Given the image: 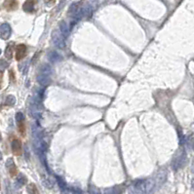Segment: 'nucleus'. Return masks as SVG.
<instances>
[{
    "mask_svg": "<svg viewBox=\"0 0 194 194\" xmlns=\"http://www.w3.org/2000/svg\"><path fill=\"white\" fill-rule=\"evenodd\" d=\"M145 190V181H138L130 187L129 194H143Z\"/></svg>",
    "mask_w": 194,
    "mask_h": 194,
    "instance_id": "obj_1",
    "label": "nucleus"
},
{
    "mask_svg": "<svg viewBox=\"0 0 194 194\" xmlns=\"http://www.w3.org/2000/svg\"><path fill=\"white\" fill-rule=\"evenodd\" d=\"M52 39H53V43L54 45L59 48V49H63L66 47V42H64L63 39V35L62 33H59V31H54L52 34Z\"/></svg>",
    "mask_w": 194,
    "mask_h": 194,
    "instance_id": "obj_2",
    "label": "nucleus"
},
{
    "mask_svg": "<svg viewBox=\"0 0 194 194\" xmlns=\"http://www.w3.org/2000/svg\"><path fill=\"white\" fill-rule=\"evenodd\" d=\"M27 55V46L24 44H19V45L15 49V57L16 59L20 61V59H23Z\"/></svg>",
    "mask_w": 194,
    "mask_h": 194,
    "instance_id": "obj_3",
    "label": "nucleus"
},
{
    "mask_svg": "<svg viewBox=\"0 0 194 194\" xmlns=\"http://www.w3.org/2000/svg\"><path fill=\"white\" fill-rule=\"evenodd\" d=\"M0 32H1L2 39H4V40L9 39V37L11 36V33H12V29H11V27L9 26V23H2L1 28H0Z\"/></svg>",
    "mask_w": 194,
    "mask_h": 194,
    "instance_id": "obj_4",
    "label": "nucleus"
},
{
    "mask_svg": "<svg viewBox=\"0 0 194 194\" xmlns=\"http://www.w3.org/2000/svg\"><path fill=\"white\" fill-rule=\"evenodd\" d=\"M185 161H186V154L185 152H182L181 155L178 156V158H176L175 160H174L173 168L175 169V170H177L178 168L183 167V165L185 164Z\"/></svg>",
    "mask_w": 194,
    "mask_h": 194,
    "instance_id": "obj_5",
    "label": "nucleus"
},
{
    "mask_svg": "<svg viewBox=\"0 0 194 194\" xmlns=\"http://www.w3.org/2000/svg\"><path fill=\"white\" fill-rule=\"evenodd\" d=\"M155 186L156 182L152 178H149L147 181H145V190L146 194H153V192L155 191Z\"/></svg>",
    "mask_w": 194,
    "mask_h": 194,
    "instance_id": "obj_6",
    "label": "nucleus"
},
{
    "mask_svg": "<svg viewBox=\"0 0 194 194\" xmlns=\"http://www.w3.org/2000/svg\"><path fill=\"white\" fill-rule=\"evenodd\" d=\"M11 147L13 152L17 155H20L22 153V142L19 138H14L11 142Z\"/></svg>",
    "mask_w": 194,
    "mask_h": 194,
    "instance_id": "obj_7",
    "label": "nucleus"
},
{
    "mask_svg": "<svg viewBox=\"0 0 194 194\" xmlns=\"http://www.w3.org/2000/svg\"><path fill=\"white\" fill-rule=\"evenodd\" d=\"M6 167H7L11 177H15L17 175V168H16V165H15V163H14L12 158H9L6 161Z\"/></svg>",
    "mask_w": 194,
    "mask_h": 194,
    "instance_id": "obj_8",
    "label": "nucleus"
},
{
    "mask_svg": "<svg viewBox=\"0 0 194 194\" xmlns=\"http://www.w3.org/2000/svg\"><path fill=\"white\" fill-rule=\"evenodd\" d=\"M37 82L40 84L42 87H46L48 86L50 82H51V77L47 76V75H44V74L39 73L37 75Z\"/></svg>",
    "mask_w": 194,
    "mask_h": 194,
    "instance_id": "obj_9",
    "label": "nucleus"
},
{
    "mask_svg": "<svg viewBox=\"0 0 194 194\" xmlns=\"http://www.w3.org/2000/svg\"><path fill=\"white\" fill-rule=\"evenodd\" d=\"M124 190L123 185H116L104 190L103 194H121Z\"/></svg>",
    "mask_w": 194,
    "mask_h": 194,
    "instance_id": "obj_10",
    "label": "nucleus"
},
{
    "mask_svg": "<svg viewBox=\"0 0 194 194\" xmlns=\"http://www.w3.org/2000/svg\"><path fill=\"white\" fill-rule=\"evenodd\" d=\"M48 59H49V61L55 63H57L59 61H61L62 59V57H61V55H59L58 52L56 51H51L49 54H48Z\"/></svg>",
    "mask_w": 194,
    "mask_h": 194,
    "instance_id": "obj_11",
    "label": "nucleus"
},
{
    "mask_svg": "<svg viewBox=\"0 0 194 194\" xmlns=\"http://www.w3.org/2000/svg\"><path fill=\"white\" fill-rule=\"evenodd\" d=\"M55 177H56V180H57V181L59 183V188H61V190L63 191V194H66L68 192V189H67V187H66V181H64L61 177H59V176H55Z\"/></svg>",
    "mask_w": 194,
    "mask_h": 194,
    "instance_id": "obj_12",
    "label": "nucleus"
},
{
    "mask_svg": "<svg viewBox=\"0 0 194 194\" xmlns=\"http://www.w3.org/2000/svg\"><path fill=\"white\" fill-rule=\"evenodd\" d=\"M59 31L63 35V37H67L69 34V27L67 26V23L66 22H61L59 23Z\"/></svg>",
    "mask_w": 194,
    "mask_h": 194,
    "instance_id": "obj_13",
    "label": "nucleus"
},
{
    "mask_svg": "<svg viewBox=\"0 0 194 194\" xmlns=\"http://www.w3.org/2000/svg\"><path fill=\"white\" fill-rule=\"evenodd\" d=\"M166 180V172L164 171V172H160L157 175V178H156V180H155V182H156V185L159 187V186H161L164 181H165Z\"/></svg>",
    "mask_w": 194,
    "mask_h": 194,
    "instance_id": "obj_14",
    "label": "nucleus"
},
{
    "mask_svg": "<svg viewBox=\"0 0 194 194\" xmlns=\"http://www.w3.org/2000/svg\"><path fill=\"white\" fill-rule=\"evenodd\" d=\"M53 70H52V67L50 64H43V66H41L40 68V72L39 73H41V74H44V75H47V76H51V74H52Z\"/></svg>",
    "mask_w": 194,
    "mask_h": 194,
    "instance_id": "obj_15",
    "label": "nucleus"
},
{
    "mask_svg": "<svg viewBox=\"0 0 194 194\" xmlns=\"http://www.w3.org/2000/svg\"><path fill=\"white\" fill-rule=\"evenodd\" d=\"M17 6H18L17 0H6L4 3V7L8 10H14L17 8Z\"/></svg>",
    "mask_w": 194,
    "mask_h": 194,
    "instance_id": "obj_16",
    "label": "nucleus"
},
{
    "mask_svg": "<svg viewBox=\"0 0 194 194\" xmlns=\"http://www.w3.org/2000/svg\"><path fill=\"white\" fill-rule=\"evenodd\" d=\"M23 9L26 12H32L34 10V2H33V0H27V1L23 4Z\"/></svg>",
    "mask_w": 194,
    "mask_h": 194,
    "instance_id": "obj_17",
    "label": "nucleus"
},
{
    "mask_svg": "<svg viewBox=\"0 0 194 194\" xmlns=\"http://www.w3.org/2000/svg\"><path fill=\"white\" fill-rule=\"evenodd\" d=\"M27 183V178L24 177L23 175H19L18 178H17V181L16 182H15V185H16V187L19 188L23 186V185H26Z\"/></svg>",
    "mask_w": 194,
    "mask_h": 194,
    "instance_id": "obj_18",
    "label": "nucleus"
},
{
    "mask_svg": "<svg viewBox=\"0 0 194 194\" xmlns=\"http://www.w3.org/2000/svg\"><path fill=\"white\" fill-rule=\"evenodd\" d=\"M79 4L78 3H72L71 5H70V7H69V11H68V14L70 15L71 16V18L74 16V15H75L78 11H79Z\"/></svg>",
    "mask_w": 194,
    "mask_h": 194,
    "instance_id": "obj_19",
    "label": "nucleus"
},
{
    "mask_svg": "<svg viewBox=\"0 0 194 194\" xmlns=\"http://www.w3.org/2000/svg\"><path fill=\"white\" fill-rule=\"evenodd\" d=\"M13 45L14 44L11 43L6 47V50H5V57H6V59H11L13 57V51H14Z\"/></svg>",
    "mask_w": 194,
    "mask_h": 194,
    "instance_id": "obj_20",
    "label": "nucleus"
},
{
    "mask_svg": "<svg viewBox=\"0 0 194 194\" xmlns=\"http://www.w3.org/2000/svg\"><path fill=\"white\" fill-rule=\"evenodd\" d=\"M15 103H16V98H15L13 95H9L6 97V99H5V104H6V106H12Z\"/></svg>",
    "mask_w": 194,
    "mask_h": 194,
    "instance_id": "obj_21",
    "label": "nucleus"
},
{
    "mask_svg": "<svg viewBox=\"0 0 194 194\" xmlns=\"http://www.w3.org/2000/svg\"><path fill=\"white\" fill-rule=\"evenodd\" d=\"M27 192L28 194H39V191L34 183H31L27 185Z\"/></svg>",
    "mask_w": 194,
    "mask_h": 194,
    "instance_id": "obj_22",
    "label": "nucleus"
},
{
    "mask_svg": "<svg viewBox=\"0 0 194 194\" xmlns=\"http://www.w3.org/2000/svg\"><path fill=\"white\" fill-rule=\"evenodd\" d=\"M89 193H90V194H102L101 190H99V188H97L96 186H94V185L89 186Z\"/></svg>",
    "mask_w": 194,
    "mask_h": 194,
    "instance_id": "obj_23",
    "label": "nucleus"
},
{
    "mask_svg": "<svg viewBox=\"0 0 194 194\" xmlns=\"http://www.w3.org/2000/svg\"><path fill=\"white\" fill-rule=\"evenodd\" d=\"M43 185L46 186L47 188H52L54 185H53V181H50L49 178H44V180H43Z\"/></svg>",
    "mask_w": 194,
    "mask_h": 194,
    "instance_id": "obj_24",
    "label": "nucleus"
},
{
    "mask_svg": "<svg viewBox=\"0 0 194 194\" xmlns=\"http://www.w3.org/2000/svg\"><path fill=\"white\" fill-rule=\"evenodd\" d=\"M23 120H24V115H23V112H18V113L16 114V121H17L18 123H22V122H23Z\"/></svg>",
    "mask_w": 194,
    "mask_h": 194,
    "instance_id": "obj_25",
    "label": "nucleus"
},
{
    "mask_svg": "<svg viewBox=\"0 0 194 194\" xmlns=\"http://www.w3.org/2000/svg\"><path fill=\"white\" fill-rule=\"evenodd\" d=\"M27 67H28V64H27V63H22L21 66H19V68H20V70H21L23 73H27Z\"/></svg>",
    "mask_w": 194,
    "mask_h": 194,
    "instance_id": "obj_26",
    "label": "nucleus"
},
{
    "mask_svg": "<svg viewBox=\"0 0 194 194\" xmlns=\"http://www.w3.org/2000/svg\"><path fill=\"white\" fill-rule=\"evenodd\" d=\"M70 191L72 192V194H82L81 189H79V188H76V187H71Z\"/></svg>",
    "mask_w": 194,
    "mask_h": 194,
    "instance_id": "obj_27",
    "label": "nucleus"
},
{
    "mask_svg": "<svg viewBox=\"0 0 194 194\" xmlns=\"http://www.w3.org/2000/svg\"><path fill=\"white\" fill-rule=\"evenodd\" d=\"M8 66H9V63H8V62H5V59H1V70L3 71L5 68L6 67H8Z\"/></svg>",
    "mask_w": 194,
    "mask_h": 194,
    "instance_id": "obj_28",
    "label": "nucleus"
},
{
    "mask_svg": "<svg viewBox=\"0 0 194 194\" xmlns=\"http://www.w3.org/2000/svg\"><path fill=\"white\" fill-rule=\"evenodd\" d=\"M192 147H193V149H194V141H193V142H192Z\"/></svg>",
    "mask_w": 194,
    "mask_h": 194,
    "instance_id": "obj_29",
    "label": "nucleus"
}]
</instances>
